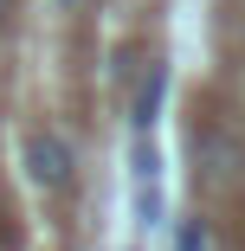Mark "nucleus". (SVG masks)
Segmentation results:
<instances>
[{
	"mask_svg": "<svg viewBox=\"0 0 245 251\" xmlns=\"http://www.w3.org/2000/svg\"><path fill=\"white\" fill-rule=\"evenodd\" d=\"M7 13H13V0H0V26H7Z\"/></svg>",
	"mask_w": 245,
	"mask_h": 251,
	"instance_id": "obj_4",
	"label": "nucleus"
},
{
	"mask_svg": "<svg viewBox=\"0 0 245 251\" xmlns=\"http://www.w3.org/2000/svg\"><path fill=\"white\" fill-rule=\"evenodd\" d=\"M26 174H32V187H45V193H65V187L78 180L71 142H65L58 129H32V135H26Z\"/></svg>",
	"mask_w": 245,
	"mask_h": 251,
	"instance_id": "obj_1",
	"label": "nucleus"
},
{
	"mask_svg": "<svg viewBox=\"0 0 245 251\" xmlns=\"http://www.w3.org/2000/svg\"><path fill=\"white\" fill-rule=\"evenodd\" d=\"M174 251H213V245H207V226H200V219H181V232H174Z\"/></svg>",
	"mask_w": 245,
	"mask_h": 251,
	"instance_id": "obj_3",
	"label": "nucleus"
},
{
	"mask_svg": "<svg viewBox=\"0 0 245 251\" xmlns=\"http://www.w3.org/2000/svg\"><path fill=\"white\" fill-rule=\"evenodd\" d=\"M162 97H168V65H149V77L136 84V103H129V123H136V135H149V129H155V116H162Z\"/></svg>",
	"mask_w": 245,
	"mask_h": 251,
	"instance_id": "obj_2",
	"label": "nucleus"
}]
</instances>
